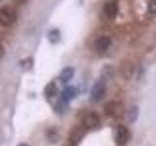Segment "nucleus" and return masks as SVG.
I'll use <instances>...</instances> for the list:
<instances>
[{
  "mask_svg": "<svg viewBox=\"0 0 156 146\" xmlns=\"http://www.w3.org/2000/svg\"><path fill=\"white\" fill-rule=\"evenodd\" d=\"M124 105L118 101H109L105 105V113L113 118H120L124 115Z\"/></svg>",
  "mask_w": 156,
  "mask_h": 146,
  "instance_id": "obj_1",
  "label": "nucleus"
},
{
  "mask_svg": "<svg viewBox=\"0 0 156 146\" xmlns=\"http://www.w3.org/2000/svg\"><path fill=\"white\" fill-rule=\"evenodd\" d=\"M106 92V86L105 81L99 80L97 81L94 86L92 87L91 94H90V99L92 102H99L101 101L105 96Z\"/></svg>",
  "mask_w": 156,
  "mask_h": 146,
  "instance_id": "obj_2",
  "label": "nucleus"
},
{
  "mask_svg": "<svg viewBox=\"0 0 156 146\" xmlns=\"http://www.w3.org/2000/svg\"><path fill=\"white\" fill-rule=\"evenodd\" d=\"M17 14L10 7L0 8V23L4 26H9L16 22Z\"/></svg>",
  "mask_w": 156,
  "mask_h": 146,
  "instance_id": "obj_3",
  "label": "nucleus"
},
{
  "mask_svg": "<svg viewBox=\"0 0 156 146\" xmlns=\"http://www.w3.org/2000/svg\"><path fill=\"white\" fill-rule=\"evenodd\" d=\"M100 117L95 112H90V113H87L82 119V125L85 129L88 130H92L97 128L98 126L100 125Z\"/></svg>",
  "mask_w": 156,
  "mask_h": 146,
  "instance_id": "obj_4",
  "label": "nucleus"
},
{
  "mask_svg": "<svg viewBox=\"0 0 156 146\" xmlns=\"http://www.w3.org/2000/svg\"><path fill=\"white\" fill-rule=\"evenodd\" d=\"M130 137V133H129V130L126 128L125 126H118L116 128L115 130V142L120 145V146H123L125 145L127 142H128Z\"/></svg>",
  "mask_w": 156,
  "mask_h": 146,
  "instance_id": "obj_5",
  "label": "nucleus"
},
{
  "mask_svg": "<svg viewBox=\"0 0 156 146\" xmlns=\"http://www.w3.org/2000/svg\"><path fill=\"white\" fill-rule=\"evenodd\" d=\"M95 49L97 52L104 53L111 46V39L108 36H101L95 41Z\"/></svg>",
  "mask_w": 156,
  "mask_h": 146,
  "instance_id": "obj_6",
  "label": "nucleus"
},
{
  "mask_svg": "<svg viewBox=\"0 0 156 146\" xmlns=\"http://www.w3.org/2000/svg\"><path fill=\"white\" fill-rule=\"evenodd\" d=\"M119 11L118 4L115 1H110L107 2L104 6V13L105 14V16L109 19H114Z\"/></svg>",
  "mask_w": 156,
  "mask_h": 146,
  "instance_id": "obj_7",
  "label": "nucleus"
},
{
  "mask_svg": "<svg viewBox=\"0 0 156 146\" xmlns=\"http://www.w3.org/2000/svg\"><path fill=\"white\" fill-rule=\"evenodd\" d=\"M76 92H77L76 88L72 87V86L66 87V89H63L62 92V100L63 102L69 101L70 99H72L73 97L76 96Z\"/></svg>",
  "mask_w": 156,
  "mask_h": 146,
  "instance_id": "obj_8",
  "label": "nucleus"
},
{
  "mask_svg": "<svg viewBox=\"0 0 156 146\" xmlns=\"http://www.w3.org/2000/svg\"><path fill=\"white\" fill-rule=\"evenodd\" d=\"M74 68L71 67V66H68V67H66V68H63L62 73H61V75H60V79L62 83H67V82H69L71 79H72V77L73 75H74Z\"/></svg>",
  "mask_w": 156,
  "mask_h": 146,
  "instance_id": "obj_9",
  "label": "nucleus"
},
{
  "mask_svg": "<svg viewBox=\"0 0 156 146\" xmlns=\"http://www.w3.org/2000/svg\"><path fill=\"white\" fill-rule=\"evenodd\" d=\"M47 38L51 44H57L61 41V31L58 28H53L48 32Z\"/></svg>",
  "mask_w": 156,
  "mask_h": 146,
  "instance_id": "obj_10",
  "label": "nucleus"
},
{
  "mask_svg": "<svg viewBox=\"0 0 156 146\" xmlns=\"http://www.w3.org/2000/svg\"><path fill=\"white\" fill-rule=\"evenodd\" d=\"M128 120L130 123H134V122L138 119V116H139V108L138 106H132L130 110L128 111Z\"/></svg>",
  "mask_w": 156,
  "mask_h": 146,
  "instance_id": "obj_11",
  "label": "nucleus"
},
{
  "mask_svg": "<svg viewBox=\"0 0 156 146\" xmlns=\"http://www.w3.org/2000/svg\"><path fill=\"white\" fill-rule=\"evenodd\" d=\"M147 9L150 13L156 14V0H150L147 5Z\"/></svg>",
  "mask_w": 156,
  "mask_h": 146,
  "instance_id": "obj_12",
  "label": "nucleus"
},
{
  "mask_svg": "<svg viewBox=\"0 0 156 146\" xmlns=\"http://www.w3.org/2000/svg\"><path fill=\"white\" fill-rule=\"evenodd\" d=\"M4 54H5L4 48H3V46L1 45V44H0V58H1L4 56Z\"/></svg>",
  "mask_w": 156,
  "mask_h": 146,
  "instance_id": "obj_13",
  "label": "nucleus"
},
{
  "mask_svg": "<svg viewBox=\"0 0 156 146\" xmlns=\"http://www.w3.org/2000/svg\"><path fill=\"white\" fill-rule=\"evenodd\" d=\"M19 146H28L27 144H26V143H23V144H20Z\"/></svg>",
  "mask_w": 156,
  "mask_h": 146,
  "instance_id": "obj_14",
  "label": "nucleus"
},
{
  "mask_svg": "<svg viewBox=\"0 0 156 146\" xmlns=\"http://www.w3.org/2000/svg\"><path fill=\"white\" fill-rule=\"evenodd\" d=\"M26 0H19V2H21V3H23V2H24Z\"/></svg>",
  "mask_w": 156,
  "mask_h": 146,
  "instance_id": "obj_15",
  "label": "nucleus"
}]
</instances>
